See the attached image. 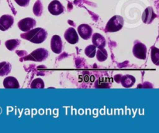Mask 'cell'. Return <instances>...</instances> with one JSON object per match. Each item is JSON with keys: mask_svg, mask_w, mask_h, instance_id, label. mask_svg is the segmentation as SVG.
Wrapping results in <instances>:
<instances>
[{"mask_svg": "<svg viewBox=\"0 0 159 133\" xmlns=\"http://www.w3.org/2000/svg\"><path fill=\"white\" fill-rule=\"evenodd\" d=\"M48 10L52 15H57L63 12L64 7L60 2L57 0H54L48 6Z\"/></svg>", "mask_w": 159, "mask_h": 133, "instance_id": "obj_9", "label": "cell"}, {"mask_svg": "<svg viewBox=\"0 0 159 133\" xmlns=\"http://www.w3.org/2000/svg\"><path fill=\"white\" fill-rule=\"evenodd\" d=\"M93 43L96 48L105 47L106 43H107L106 39L104 38L103 36L99 33H95L93 36Z\"/></svg>", "mask_w": 159, "mask_h": 133, "instance_id": "obj_12", "label": "cell"}, {"mask_svg": "<svg viewBox=\"0 0 159 133\" xmlns=\"http://www.w3.org/2000/svg\"><path fill=\"white\" fill-rule=\"evenodd\" d=\"M65 38L71 44H75L77 42H79V36L77 32L73 27H70L65 31Z\"/></svg>", "mask_w": 159, "mask_h": 133, "instance_id": "obj_8", "label": "cell"}, {"mask_svg": "<svg viewBox=\"0 0 159 133\" xmlns=\"http://www.w3.org/2000/svg\"><path fill=\"white\" fill-rule=\"evenodd\" d=\"M152 60L155 65H159V49L158 48H152Z\"/></svg>", "mask_w": 159, "mask_h": 133, "instance_id": "obj_19", "label": "cell"}, {"mask_svg": "<svg viewBox=\"0 0 159 133\" xmlns=\"http://www.w3.org/2000/svg\"><path fill=\"white\" fill-rule=\"evenodd\" d=\"M133 54L135 57L141 60H145L147 57V47L144 43L138 42L133 47Z\"/></svg>", "mask_w": 159, "mask_h": 133, "instance_id": "obj_4", "label": "cell"}, {"mask_svg": "<svg viewBox=\"0 0 159 133\" xmlns=\"http://www.w3.org/2000/svg\"><path fill=\"white\" fill-rule=\"evenodd\" d=\"M11 71V64L8 62L0 63V76L7 75Z\"/></svg>", "mask_w": 159, "mask_h": 133, "instance_id": "obj_15", "label": "cell"}, {"mask_svg": "<svg viewBox=\"0 0 159 133\" xmlns=\"http://www.w3.org/2000/svg\"><path fill=\"white\" fill-rule=\"evenodd\" d=\"M136 79L132 75H124L121 77L120 82L124 88H130L134 84Z\"/></svg>", "mask_w": 159, "mask_h": 133, "instance_id": "obj_14", "label": "cell"}, {"mask_svg": "<svg viewBox=\"0 0 159 133\" xmlns=\"http://www.w3.org/2000/svg\"><path fill=\"white\" fill-rule=\"evenodd\" d=\"M42 12H43V6H42L40 1L38 0L34 6V13L37 16H40L41 15Z\"/></svg>", "mask_w": 159, "mask_h": 133, "instance_id": "obj_20", "label": "cell"}, {"mask_svg": "<svg viewBox=\"0 0 159 133\" xmlns=\"http://www.w3.org/2000/svg\"><path fill=\"white\" fill-rule=\"evenodd\" d=\"M31 88H44V83L43 80L40 78H37L32 81L30 84Z\"/></svg>", "mask_w": 159, "mask_h": 133, "instance_id": "obj_21", "label": "cell"}, {"mask_svg": "<svg viewBox=\"0 0 159 133\" xmlns=\"http://www.w3.org/2000/svg\"><path fill=\"white\" fill-rule=\"evenodd\" d=\"M20 44L19 40H9L6 42V46L9 50H13Z\"/></svg>", "mask_w": 159, "mask_h": 133, "instance_id": "obj_17", "label": "cell"}, {"mask_svg": "<svg viewBox=\"0 0 159 133\" xmlns=\"http://www.w3.org/2000/svg\"><path fill=\"white\" fill-rule=\"evenodd\" d=\"M51 50L55 54H61L62 51V40L58 35H54L51 41Z\"/></svg>", "mask_w": 159, "mask_h": 133, "instance_id": "obj_7", "label": "cell"}, {"mask_svg": "<svg viewBox=\"0 0 159 133\" xmlns=\"http://www.w3.org/2000/svg\"><path fill=\"white\" fill-rule=\"evenodd\" d=\"M14 19L10 15H3L0 17V29L2 31L7 30L13 24Z\"/></svg>", "mask_w": 159, "mask_h": 133, "instance_id": "obj_6", "label": "cell"}, {"mask_svg": "<svg viewBox=\"0 0 159 133\" xmlns=\"http://www.w3.org/2000/svg\"><path fill=\"white\" fill-rule=\"evenodd\" d=\"M15 2L19 6H23V7L28 6L30 3V0H15Z\"/></svg>", "mask_w": 159, "mask_h": 133, "instance_id": "obj_22", "label": "cell"}, {"mask_svg": "<svg viewBox=\"0 0 159 133\" xmlns=\"http://www.w3.org/2000/svg\"><path fill=\"white\" fill-rule=\"evenodd\" d=\"M79 36L84 40H89L93 34V29L88 24H81L78 28Z\"/></svg>", "mask_w": 159, "mask_h": 133, "instance_id": "obj_10", "label": "cell"}, {"mask_svg": "<svg viewBox=\"0 0 159 133\" xmlns=\"http://www.w3.org/2000/svg\"><path fill=\"white\" fill-rule=\"evenodd\" d=\"M48 36V32L42 28H35L34 29H30L25 33L22 34L21 37L24 38L34 43H41L46 40Z\"/></svg>", "mask_w": 159, "mask_h": 133, "instance_id": "obj_1", "label": "cell"}, {"mask_svg": "<svg viewBox=\"0 0 159 133\" xmlns=\"http://www.w3.org/2000/svg\"><path fill=\"white\" fill-rule=\"evenodd\" d=\"M3 86L6 88H18L20 84L14 77H8L3 80Z\"/></svg>", "mask_w": 159, "mask_h": 133, "instance_id": "obj_13", "label": "cell"}, {"mask_svg": "<svg viewBox=\"0 0 159 133\" xmlns=\"http://www.w3.org/2000/svg\"><path fill=\"white\" fill-rule=\"evenodd\" d=\"M124 20L123 17L120 15H114L112 17L107 23V26H106V30L107 32H117L122 29L124 26Z\"/></svg>", "mask_w": 159, "mask_h": 133, "instance_id": "obj_2", "label": "cell"}, {"mask_svg": "<svg viewBox=\"0 0 159 133\" xmlns=\"http://www.w3.org/2000/svg\"><path fill=\"white\" fill-rule=\"evenodd\" d=\"M36 26L35 19L32 18H25L20 20L18 23V26L20 30L23 32H27L30 29H33Z\"/></svg>", "mask_w": 159, "mask_h": 133, "instance_id": "obj_5", "label": "cell"}, {"mask_svg": "<svg viewBox=\"0 0 159 133\" xmlns=\"http://www.w3.org/2000/svg\"><path fill=\"white\" fill-rule=\"evenodd\" d=\"M96 47L94 45H89L85 49V54H86L87 57L93 58L96 56Z\"/></svg>", "mask_w": 159, "mask_h": 133, "instance_id": "obj_18", "label": "cell"}, {"mask_svg": "<svg viewBox=\"0 0 159 133\" xmlns=\"http://www.w3.org/2000/svg\"><path fill=\"white\" fill-rule=\"evenodd\" d=\"M48 52L47 49L43 48H40L34 52L31 53L30 55L24 58L25 60H34V61H43L48 57Z\"/></svg>", "mask_w": 159, "mask_h": 133, "instance_id": "obj_3", "label": "cell"}, {"mask_svg": "<svg viewBox=\"0 0 159 133\" xmlns=\"http://www.w3.org/2000/svg\"><path fill=\"white\" fill-rule=\"evenodd\" d=\"M96 57H97V60L100 62L105 61L107 59V57H108V54H107V49H104V47L99 48L97 53H96Z\"/></svg>", "mask_w": 159, "mask_h": 133, "instance_id": "obj_16", "label": "cell"}, {"mask_svg": "<svg viewBox=\"0 0 159 133\" xmlns=\"http://www.w3.org/2000/svg\"><path fill=\"white\" fill-rule=\"evenodd\" d=\"M156 17L155 12H154L153 9L152 7H148L144 10V13L142 15V20L144 23H152Z\"/></svg>", "mask_w": 159, "mask_h": 133, "instance_id": "obj_11", "label": "cell"}]
</instances>
